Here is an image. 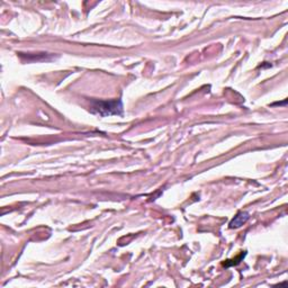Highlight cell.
Instances as JSON below:
<instances>
[{
    "instance_id": "1",
    "label": "cell",
    "mask_w": 288,
    "mask_h": 288,
    "mask_svg": "<svg viewBox=\"0 0 288 288\" xmlns=\"http://www.w3.org/2000/svg\"><path fill=\"white\" fill-rule=\"evenodd\" d=\"M91 112L99 116L106 117L112 115H122L123 114V104L120 99L113 100H98L93 99L90 105Z\"/></svg>"
},
{
    "instance_id": "2",
    "label": "cell",
    "mask_w": 288,
    "mask_h": 288,
    "mask_svg": "<svg viewBox=\"0 0 288 288\" xmlns=\"http://www.w3.org/2000/svg\"><path fill=\"white\" fill-rule=\"evenodd\" d=\"M248 218H249V214H248V213H245V212L238 213L237 216H234L231 223H230V228L233 229V228L242 227L248 221Z\"/></svg>"
}]
</instances>
